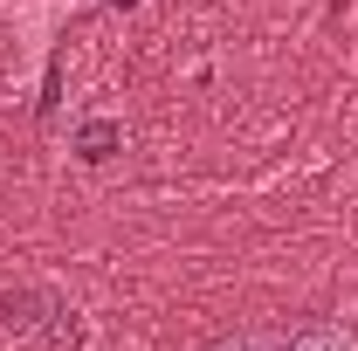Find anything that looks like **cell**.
<instances>
[{"mask_svg":"<svg viewBox=\"0 0 358 351\" xmlns=\"http://www.w3.org/2000/svg\"><path fill=\"white\" fill-rule=\"evenodd\" d=\"M296 351H358V338H345V331H317V338H303Z\"/></svg>","mask_w":358,"mask_h":351,"instance_id":"2","label":"cell"},{"mask_svg":"<svg viewBox=\"0 0 358 351\" xmlns=\"http://www.w3.org/2000/svg\"><path fill=\"white\" fill-rule=\"evenodd\" d=\"M76 145H83V159H110V145H117V124H83V131H76Z\"/></svg>","mask_w":358,"mask_h":351,"instance_id":"1","label":"cell"}]
</instances>
